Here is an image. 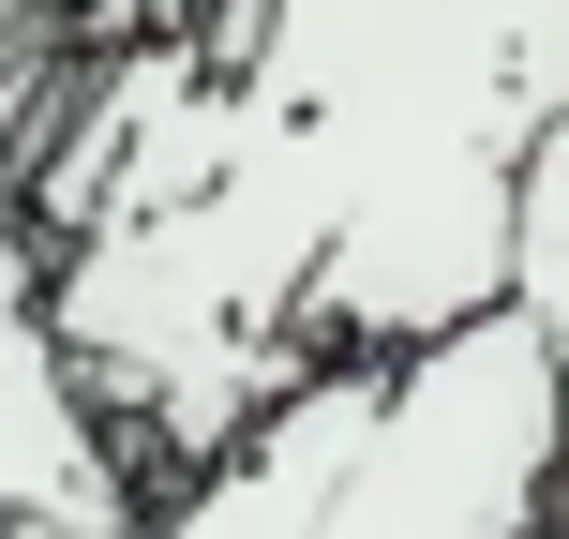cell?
Here are the masks:
<instances>
[{
	"instance_id": "6da1fadb",
	"label": "cell",
	"mask_w": 569,
	"mask_h": 539,
	"mask_svg": "<svg viewBox=\"0 0 569 539\" xmlns=\"http://www.w3.org/2000/svg\"><path fill=\"white\" fill-rule=\"evenodd\" d=\"M210 136L315 226L330 360L510 315L525 166L569 136V0H226Z\"/></svg>"
},
{
	"instance_id": "277c9868",
	"label": "cell",
	"mask_w": 569,
	"mask_h": 539,
	"mask_svg": "<svg viewBox=\"0 0 569 539\" xmlns=\"http://www.w3.org/2000/svg\"><path fill=\"white\" fill-rule=\"evenodd\" d=\"M375 390H390V360H345V375H315V390H284L210 480H180L166 510H150V539H330L345 480H360V450H375Z\"/></svg>"
},
{
	"instance_id": "7a4b0ae2",
	"label": "cell",
	"mask_w": 569,
	"mask_h": 539,
	"mask_svg": "<svg viewBox=\"0 0 569 539\" xmlns=\"http://www.w3.org/2000/svg\"><path fill=\"white\" fill-rule=\"evenodd\" d=\"M330 539H569V375L525 315L390 360Z\"/></svg>"
},
{
	"instance_id": "8992f818",
	"label": "cell",
	"mask_w": 569,
	"mask_h": 539,
	"mask_svg": "<svg viewBox=\"0 0 569 539\" xmlns=\"http://www.w3.org/2000/svg\"><path fill=\"white\" fill-rule=\"evenodd\" d=\"M0 539H150V525H0Z\"/></svg>"
},
{
	"instance_id": "3957f363",
	"label": "cell",
	"mask_w": 569,
	"mask_h": 539,
	"mask_svg": "<svg viewBox=\"0 0 569 539\" xmlns=\"http://www.w3.org/2000/svg\"><path fill=\"white\" fill-rule=\"evenodd\" d=\"M0 525H150L120 435L90 420L76 360L46 330V240H30L16 180H0Z\"/></svg>"
},
{
	"instance_id": "5b68a950",
	"label": "cell",
	"mask_w": 569,
	"mask_h": 539,
	"mask_svg": "<svg viewBox=\"0 0 569 539\" xmlns=\"http://www.w3.org/2000/svg\"><path fill=\"white\" fill-rule=\"evenodd\" d=\"M510 315L555 345V375H569V136L525 166V210H510Z\"/></svg>"
},
{
	"instance_id": "52a82bcc",
	"label": "cell",
	"mask_w": 569,
	"mask_h": 539,
	"mask_svg": "<svg viewBox=\"0 0 569 539\" xmlns=\"http://www.w3.org/2000/svg\"><path fill=\"white\" fill-rule=\"evenodd\" d=\"M0 16H136V0H0Z\"/></svg>"
}]
</instances>
